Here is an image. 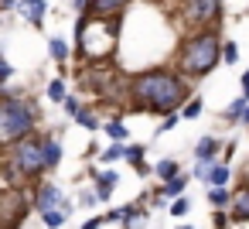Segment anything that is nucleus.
I'll use <instances>...</instances> for the list:
<instances>
[{"mask_svg":"<svg viewBox=\"0 0 249 229\" xmlns=\"http://www.w3.org/2000/svg\"><path fill=\"white\" fill-rule=\"evenodd\" d=\"M130 99H133V110L171 116L178 106L191 99V89H188V79L171 69H147L130 79Z\"/></svg>","mask_w":249,"mask_h":229,"instance_id":"obj_1","label":"nucleus"},{"mask_svg":"<svg viewBox=\"0 0 249 229\" xmlns=\"http://www.w3.org/2000/svg\"><path fill=\"white\" fill-rule=\"evenodd\" d=\"M218 62H222V31L218 28L195 31L178 48V76H184V79H205Z\"/></svg>","mask_w":249,"mask_h":229,"instance_id":"obj_2","label":"nucleus"},{"mask_svg":"<svg viewBox=\"0 0 249 229\" xmlns=\"http://www.w3.org/2000/svg\"><path fill=\"white\" fill-rule=\"evenodd\" d=\"M31 134H35V110L18 96L0 93V144H18Z\"/></svg>","mask_w":249,"mask_h":229,"instance_id":"obj_3","label":"nucleus"},{"mask_svg":"<svg viewBox=\"0 0 249 229\" xmlns=\"http://www.w3.org/2000/svg\"><path fill=\"white\" fill-rule=\"evenodd\" d=\"M45 171V157H41V140L31 134L18 144H11V164H7V174L11 181H31Z\"/></svg>","mask_w":249,"mask_h":229,"instance_id":"obj_4","label":"nucleus"},{"mask_svg":"<svg viewBox=\"0 0 249 229\" xmlns=\"http://www.w3.org/2000/svg\"><path fill=\"white\" fill-rule=\"evenodd\" d=\"M181 18L184 24L205 31V28H215L218 18H222V0H184L181 4Z\"/></svg>","mask_w":249,"mask_h":229,"instance_id":"obj_5","label":"nucleus"},{"mask_svg":"<svg viewBox=\"0 0 249 229\" xmlns=\"http://www.w3.org/2000/svg\"><path fill=\"white\" fill-rule=\"evenodd\" d=\"M35 209L45 215V212H55V209H62V212H69V202L62 198V191L55 188V185H38V198H35Z\"/></svg>","mask_w":249,"mask_h":229,"instance_id":"obj_6","label":"nucleus"},{"mask_svg":"<svg viewBox=\"0 0 249 229\" xmlns=\"http://www.w3.org/2000/svg\"><path fill=\"white\" fill-rule=\"evenodd\" d=\"M126 7H130V0H89V18H99V21L120 18Z\"/></svg>","mask_w":249,"mask_h":229,"instance_id":"obj_7","label":"nucleus"},{"mask_svg":"<svg viewBox=\"0 0 249 229\" xmlns=\"http://www.w3.org/2000/svg\"><path fill=\"white\" fill-rule=\"evenodd\" d=\"M229 219H235V222H249V185H246V181H242V185L232 191Z\"/></svg>","mask_w":249,"mask_h":229,"instance_id":"obj_8","label":"nucleus"},{"mask_svg":"<svg viewBox=\"0 0 249 229\" xmlns=\"http://www.w3.org/2000/svg\"><path fill=\"white\" fill-rule=\"evenodd\" d=\"M41 157H45V171H55L58 161H62V144L55 137H45L41 140Z\"/></svg>","mask_w":249,"mask_h":229,"instance_id":"obj_9","label":"nucleus"},{"mask_svg":"<svg viewBox=\"0 0 249 229\" xmlns=\"http://www.w3.org/2000/svg\"><path fill=\"white\" fill-rule=\"evenodd\" d=\"M218 151H222V144H218L215 137H201L198 147H195V157H198L201 164H212V161L218 157Z\"/></svg>","mask_w":249,"mask_h":229,"instance_id":"obj_10","label":"nucleus"},{"mask_svg":"<svg viewBox=\"0 0 249 229\" xmlns=\"http://www.w3.org/2000/svg\"><path fill=\"white\" fill-rule=\"evenodd\" d=\"M116 181H120V174H116V171H103V174H96V198H99V202H106V198L113 195Z\"/></svg>","mask_w":249,"mask_h":229,"instance_id":"obj_11","label":"nucleus"},{"mask_svg":"<svg viewBox=\"0 0 249 229\" xmlns=\"http://www.w3.org/2000/svg\"><path fill=\"white\" fill-rule=\"evenodd\" d=\"M21 14H24L31 24H41V21H45V0H24V4H21Z\"/></svg>","mask_w":249,"mask_h":229,"instance_id":"obj_12","label":"nucleus"},{"mask_svg":"<svg viewBox=\"0 0 249 229\" xmlns=\"http://www.w3.org/2000/svg\"><path fill=\"white\" fill-rule=\"evenodd\" d=\"M229 178H232V171H229V164H212V171H208V185L212 188H225L229 185Z\"/></svg>","mask_w":249,"mask_h":229,"instance_id":"obj_13","label":"nucleus"},{"mask_svg":"<svg viewBox=\"0 0 249 229\" xmlns=\"http://www.w3.org/2000/svg\"><path fill=\"white\" fill-rule=\"evenodd\" d=\"M154 171H157V178H160L164 185H167V181H174V178L181 174V168H178V161H171V157H164V161H157V168H154Z\"/></svg>","mask_w":249,"mask_h":229,"instance_id":"obj_14","label":"nucleus"},{"mask_svg":"<svg viewBox=\"0 0 249 229\" xmlns=\"http://www.w3.org/2000/svg\"><path fill=\"white\" fill-rule=\"evenodd\" d=\"M208 202H212L215 212H222L225 205H232V191H229V188H212V191H208Z\"/></svg>","mask_w":249,"mask_h":229,"instance_id":"obj_15","label":"nucleus"},{"mask_svg":"<svg viewBox=\"0 0 249 229\" xmlns=\"http://www.w3.org/2000/svg\"><path fill=\"white\" fill-rule=\"evenodd\" d=\"M184 188H188V174H178L174 181H167V185H164V191H160V195H164V198H171V195H174V198H181V191H184Z\"/></svg>","mask_w":249,"mask_h":229,"instance_id":"obj_16","label":"nucleus"},{"mask_svg":"<svg viewBox=\"0 0 249 229\" xmlns=\"http://www.w3.org/2000/svg\"><path fill=\"white\" fill-rule=\"evenodd\" d=\"M201 110H205V103H201L198 96H191V99L184 103V110H181V116H184V120H198V116H201Z\"/></svg>","mask_w":249,"mask_h":229,"instance_id":"obj_17","label":"nucleus"},{"mask_svg":"<svg viewBox=\"0 0 249 229\" xmlns=\"http://www.w3.org/2000/svg\"><path fill=\"white\" fill-rule=\"evenodd\" d=\"M48 52L55 55V62H65V58H69V45H65L62 38H52V41H48Z\"/></svg>","mask_w":249,"mask_h":229,"instance_id":"obj_18","label":"nucleus"},{"mask_svg":"<svg viewBox=\"0 0 249 229\" xmlns=\"http://www.w3.org/2000/svg\"><path fill=\"white\" fill-rule=\"evenodd\" d=\"M235 58H239V45L235 41H225L222 45V62L225 65H235Z\"/></svg>","mask_w":249,"mask_h":229,"instance_id":"obj_19","label":"nucleus"},{"mask_svg":"<svg viewBox=\"0 0 249 229\" xmlns=\"http://www.w3.org/2000/svg\"><path fill=\"white\" fill-rule=\"evenodd\" d=\"M48 99H55V103H65L69 96H65V82L62 79H55L52 86H48Z\"/></svg>","mask_w":249,"mask_h":229,"instance_id":"obj_20","label":"nucleus"},{"mask_svg":"<svg viewBox=\"0 0 249 229\" xmlns=\"http://www.w3.org/2000/svg\"><path fill=\"white\" fill-rule=\"evenodd\" d=\"M246 106H249V103H246V99L239 96V99H235V103H232V106H229V110L222 113V116H225V120H242V110H246Z\"/></svg>","mask_w":249,"mask_h":229,"instance_id":"obj_21","label":"nucleus"},{"mask_svg":"<svg viewBox=\"0 0 249 229\" xmlns=\"http://www.w3.org/2000/svg\"><path fill=\"white\" fill-rule=\"evenodd\" d=\"M75 123H82L86 130H99V127H103V123L96 120V113H89V110H82V113L75 116Z\"/></svg>","mask_w":249,"mask_h":229,"instance_id":"obj_22","label":"nucleus"},{"mask_svg":"<svg viewBox=\"0 0 249 229\" xmlns=\"http://www.w3.org/2000/svg\"><path fill=\"white\" fill-rule=\"evenodd\" d=\"M65 215H69V212H62V209H55V212H45L41 219H45V226H48V229H58V226L65 222Z\"/></svg>","mask_w":249,"mask_h":229,"instance_id":"obj_23","label":"nucleus"},{"mask_svg":"<svg viewBox=\"0 0 249 229\" xmlns=\"http://www.w3.org/2000/svg\"><path fill=\"white\" fill-rule=\"evenodd\" d=\"M106 134H109L113 140H126V127H123L120 120H109V123H106Z\"/></svg>","mask_w":249,"mask_h":229,"instance_id":"obj_24","label":"nucleus"},{"mask_svg":"<svg viewBox=\"0 0 249 229\" xmlns=\"http://www.w3.org/2000/svg\"><path fill=\"white\" fill-rule=\"evenodd\" d=\"M123 154H126V147H123V144H113V147H106V151H103V161L109 164V161H120Z\"/></svg>","mask_w":249,"mask_h":229,"instance_id":"obj_25","label":"nucleus"},{"mask_svg":"<svg viewBox=\"0 0 249 229\" xmlns=\"http://www.w3.org/2000/svg\"><path fill=\"white\" fill-rule=\"evenodd\" d=\"M188 209H191L188 198H174V202H171V215H188Z\"/></svg>","mask_w":249,"mask_h":229,"instance_id":"obj_26","label":"nucleus"},{"mask_svg":"<svg viewBox=\"0 0 249 229\" xmlns=\"http://www.w3.org/2000/svg\"><path fill=\"white\" fill-rule=\"evenodd\" d=\"M65 110H69L72 116H79V113H82V106H79V99H72V96L65 99Z\"/></svg>","mask_w":249,"mask_h":229,"instance_id":"obj_27","label":"nucleus"},{"mask_svg":"<svg viewBox=\"0 0 249 229\" xmlns=\"http://www.w3.org/2000/svg\"><path fill=\"white\" fill-rule=\"evenodd\" d=\"M178 120H181L178 113H171V116H164V123H160V130H174V127H178Z\"/></svg>","mask_w":249,"mask_h":229,"instance_id":"obj_28","label":"nucleus"},{"mask_svg":"<svg viewBox=\"0 0 249 229\" xmlns=\"http://www.w3.org/2000/svg\"><path fill=\"white\" fill-rule=\"evenodd\" d=\"M103 222H106V215H92V219H89L86 226H79V229H99Z\"/></svg>","mask_w":249,"mask_h":229,"instance_id":"obj_29","label":"nucleus"},{"mask_svg":"<svg viewBox=\"0 0 249 229\" xmlns=\"http://www.w3.org/2000/svg\"><path fill=\"white\" fill-rule=\"evenodd\" d=\"M215 229H229V215L225 212H215Z\"/></svg>","mask_w":249,"mask_h":229,"instance_id":"obj_30","label":"nucleus"},{"mask_svg":"<svg viewBox=\"0 0 249 229\" xmlns=\"http://www.w3.org/2000/svg\"><path fill=\"white\" fill-rule=\"evenodd\" d=\"M7 79H11V65L0 58V82H7Z\"/></svg>","mask_w":249,"mask_h":229,"instance_id":"obj_31","label":"nucleus"},{"mask_svg":"<svg viewBox=\"0 0 249 229\" xmlns=\"http://www.w3.org/2000/svg\"><path fill=\"white\" fill-rule=\"evenodd\" d=\"M242 99H246V103H249V69H246V72H242Z\"/></svg>","mask_w":249,"mask_h":229,"instance_id":"obj_32","label":"nucleus"},{"mask_svg":"<svg viewBox=\"0 0 249 229\" xmlns=\"http://www.w3.org/2000/svg\"><path fill=\"white\" fill-rule=\"evenodd\" d=\"M242 123H246V127H249V106H246V110H242Z\"/></svg>","mask_w":249,"mask_h":229,"instance_id":"obj_33","label":"nucleus"},{"mask_svg":"<svg viewBox=\"0 0 249 229\" xmlns=\"http://www.w3.org/2000/svg\"><path fill=\"white\" fill-rule=\"evenodd\" d=\"M14 4H18V0H4V7H7V11H11V7H14Z\"/></svg>","mask_w":249,"mask_h":229,"instance_id":"obj_34","label":"nucleus"},{"mask_svg":"<svg viewBox=\"0 0 249 229\" xmlns=\"http://www.w3.org/2000/svg\"><path fill=\"white\" fill-rule=\"evenodd\" d=\"M246 185H249V171H246Z\"/></svg>","mask_w":249,"mask_h":229,"instance_id":"obj_35","label":"nucleus"},{"mask_svg":"<svg viewBox=\"0 0 249 229\" xmlns=\"http://www.w3.org/2000/svg\"><path fill=\"white\" fill-rule=\"evenodd\" d=\"M181 229H191V226H181Z\"/></svg>","mask_w":249,"mask_h":229,"instance_id":"obj_36","label":"nucleus"},{"mask_svg":"<svg viewBox=\"0 0 249 229\" xmlns=\"http://www.w3.org/2000/svg\"><path fill=\"white\" fill-rule=\"evenodd\" d=\"M181 4H184V0H181Z\"/></svg>","mask_w":249,"mask_h":229,"instance_id":"obj_37","label":"nucleus"}]
</instances>
